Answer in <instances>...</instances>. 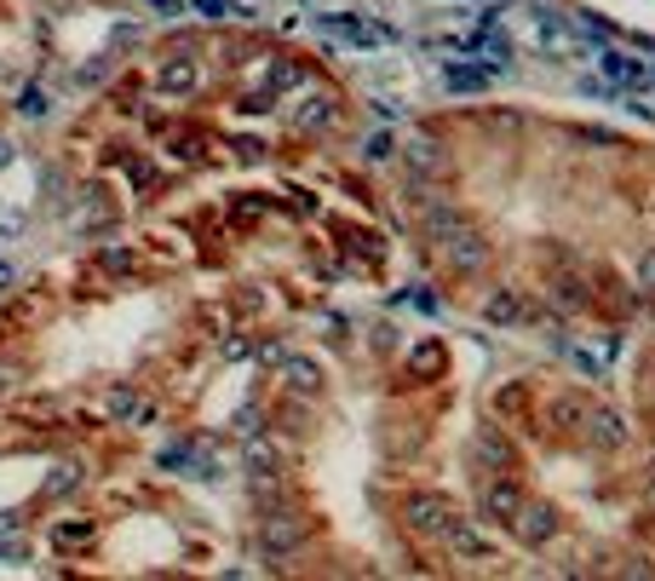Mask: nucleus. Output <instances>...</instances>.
Wrapping results in <instances>:
<instances>
[{
    "label": "nucleus",
    "mask_w": 655,
    "mask_h": 581,
    "mask_svg": "<svg viewBox=\"0 0 655 581\" xmlns=\"http://www.w3.org/2000/svg\"><path fill=\"white\" fill-rule=\"evenodd\" d=\"M460 524V512H455V500L448 495H432V490H420V495H408L403 500V530L415 535V541H432V547H443V535Z\"/></svg>",
    "instance_id": "nucleus-1"
},
{
    "label": "nucleus",
    "mask_w": 655,
    "mask_h": 581,
    "mask_svg": "<svg viewBox=\"0 0 655 581\" xmlns=\"http://www.w3.org/2000/svg\"><path fill=\"white\" fill-rule=\"evenodd\" d=\"M437 254H443V265L455 271V276H483V265L495 259V248H489V236L466 219L460 231H448V236H437Z\"/></svg>",
    "instance_id": "nucleus-2"
},
{
    "label": "nucleus",
    "mask_w": 655,
    "mask_h": 581,
    "mask_svg": "<svg viewBox=\"0 0 655 581\" xmlns=\"http://www.w3.org/2000/svg\"><path fill=\"white\" fill-rule=\"evenodd\" d=\"M305 518H299V507H288V500H282V507H271V512H259V553L264 558H294L299 547H305Z\"/></svg>",
    "instance_id": "nucleus-3"
},
{
    "label": "nucleus",
    "mask_w": 655,
    "mask_h": 581,
    "mask_svg": "<svg viewBox=\"0 0 655 581\" xmlns=\"http://www.w3.org/2000/svg\"><path fill=\"white\" fill-rule=\"evenodd\" d=\"M523 500H529V495H523L518 478H511V472H495V478H489V484L478 490V518H483L489 530H511V518H518Z\"/></svg>",
    "instance_id": "nucleus-4"
},
{
    "label": "nucleus",
    "mask_w": 655,
    "mask_h": 581,
    "mask_svg": "<svg viewBox=\"0 0 655 581\" xmlns=\"http://www.w3.org/2000/svg\"><path fill=\"white\" fill-rule=\"evenodd\" d=\"M443 547H448V558H460V565H495L500 558V547H495V535H489L483 518H460V524L443 535Z\"/></svg>",
    "instance_id": "nucleus-5"
},
{
    "label": "nucleus",
    "mask_w": 655,
    "mask_h": 581,
    "mask_svg": "<svg viewBox=\"0 0 655 581\" xmlns=\"http://www.w3.org/2000/svg\"><path fill=\"white\" fill-rule=\"evenodd\" d=\"M397 162L415 173V185H437V178H448V145H443V138H432V133H415L403 145Z\"/></svg>",
    "instance_id": "nucleus-6"
},
{
    "label": "nucleus",
    "mask_w": 655,
    "mask_h": 581,
    "mask_svg": "<svg viewBox=\"0 0 655 581\" xmlns=\"http://www.w3.org/2000/svg\"><path fill=\"white\" fill-rule=\"evenodd\" d=\"M511 530H518V541L523 547H546V541H558V530H564V512L552 507V500H523L518 507V518H511Z\"/></svg>",
    "instance_id": "nucleus-7"
},
{
    "label": "nucleus",
    "mask_w": 655,
    "mask_h": 581,
    "mask_svg": "<svg viewBox=\"0 0 655 581\" xmlns=\"http://www.w3.org/2000/svg\"><path fill=\"white\" fill-rule=\"evenodd\" d=\"M478 317H483L489 329H518V323H529L523 288H511V283H495V288H483V299H478Z\"/></svg>",
    "instance_id": "nucleus-8"
},
{
    "label": "nucleus",
    "mask_w": 655,
    "mask_h": 581,
    "mask_svg": "<svg viewBox=\"0 0 655 581\" xmlns=\"http://www.w3.org/2000/svg\"><path fill=\"white\" fill-rule=\"evenodd\" d=\"M472 449H478V460H483V472H518V444L506 437L500 420H483Z\"/></svg>",
    "instance_id": "nucleus-9"
},
{
    "label": "nucleus",
    "mask_w": 655,
    "mask_h": 581,
    "mask_svg": "<svg viewBox=\"0 0 655 581\" xmlns=\"http://www.w3.org/2000/svg\"><path fill=\"white\" fill-rule=\"evenodd\" d=\"M156 92L161 98L201 92V64H196V58H161V64H156Z\"/></svg>",
    "instance_id": "nucleus-10"
},
{
    "label": "nucleus",
    "mask_w": 655,
    "mask_h": 581,
    "mask_svg": "<svg viewBox=\"0 0 655 581\" xmlns=\"http://www.w3.org/2000/svg\"><path fill=\"white\" fill-rule=\"evenodd\" d=\"M586 444L598 455H616L627 444V420L616 409H586Z\"/></svg>",
    "instance_id": "nucleus-11"
},
{
    "label": "nucleus",
    "mask_w": 655,
    "mask_h": 581,
    "mask_svg": "<svg viewBox=\"0 0 655 581\" xmlns=\"http://www.w3.org/2000/svg\"><path fill=\"white\" fill-rule=\"evenodd\" d=\"M242 460H248V472H271V478H288V449H282L271 432H254V437H248V449H242Z\"/></svg>",
    "instance_id": "nucleus-12"
},
{
    "label": "nucleus",
    "mask_w": 655,
    "mask_h": 581,
    "mask_svg": "<svg viewBox=\"0 0 655 581\" xmlns=\"http://www.w3.org/2000/svg\"><path fill=\"white\" fill-rule=\"evenodd\" d=\"M276 380L288 392H299V397H322V363H317V357H282Z\"/></svg>",
    "instance_id": "nucleus-13"
},
{
    "label": "nucleus",
    "mask_w": 655,
    "mask_h": 581,
    "mask_svg": "<svg viewBox=\"0 0 655 581\" xmlns=\"http://www.w3.org/2000/svg\"><path fill=\"white\" fill-rule=\"evenodd\" d=\"M339 122V98L334 92H311L305 104H294V127L299 133H322V127H334Z\"/></svg>",
    "instance_id": "nucleus-14"
},
{
    "label": "nucleus",
    "mask_w": 655,
    "mask_h": 581,
    "mask_svg": "<svg viewBox=\"0 0 655 581\" xmlns=\"http://www.w3.org/2000/svg\"><path fill=\"white\" fill-rule=\"evenodd\" d=\"M92 541H98V518H64V524H52L58 553H87Z\"/></svg>",
    "instance_id": "nucleus-15"
},
{
    "label": "nucleus",
    "mask_w": 655,
    "mask_h": 581,
    "mask_svg": "<svg viewBox=\"0 0 655 581\" xmlns=\"http://www.w3.org/2000/svg\"><path fill=\"white\" fill-rule=\"evenodd\" d=\"M420 202H425V236H432V243L466 225V213H460L455 202H448V196H420Z\"/></svg>",
    "instance_id": "nucleus-16"
},
{
    "label": "nucleus",
    "mask_w": 655,
    "mask_h": 581,
    "mask_svg": "<svg viewBox=\"0 0 655 581\" xmlns=\"http://www.w3.org/2000/svg\"><path fill=\"white\" fill-rule=\"evenodd\" d=\"M598 70H604L616 87H644V64H639V58H627L621 47H604V52H598Z\"/></svg>",
    "instance_id": "nucleus-17"
},
{
    "label": "nucleus",
    "mask_w": 655,
    "mask_h": 581,
    "mask_svg": "<svg viewBox=\"0 0 655 581\" xmlns=\"http://www.w3.org/2000/svg\"><path fill=\"white\" fill-rule=\"evenodd\" d=\"M305 82H311V64H299V58H271V70H264V87H271L276 98L305 87Z\"/></svg>",
    "instance_id": "nucleus-18"
},
{
    "label": "nucleus",
    "mask_w": 655,
    "mask_h": 581,
    "mask_svg": "<svg viewBox=\"0 0 655 581\" xmlns=\"http://www.w3.org/2000/svg\"><path fill=\"white\" fill-rule=\"evenodd\" d=\"M448 369V351H443V339H420L415 351H408V374L415 380H437Z\"/></svg>",
    "instance_id": "nucleus-19"
},
{
    "label": "nucleus",
    "mask_w": 655,
    "mask_h": 581,
    "mask_svg": "<svg viewBox=\"0 0 655 581\" xmlns=\"http://www.w3.org/2000/svg\"><path fill=\"white\" fill-rule=\"evenodd\" d=\"M489 82H495V70H489V64H443V87L448 92H483Z\"/></svg>",
    "instance_id": "nucleus-20"
},
{
    "label": "nucleus",
    "mask_w": 655,
    "mask_h": 581,
    "mask_svg": "<svg viewBox=\"0 0 655 581\" xmlns=\"http://www.w3.org/2000/svg\"><path fill=\"white\" fill-rule=\"evenodd\" d=\"M248 500L259 512H271V507L288 500V490H282V478H271V472H248Z\"/></svg>",
    "instance_id": "nucleus-21"
},
{
    "label": "nucleus",
    "mask_w": 655,
    "mask_h": 581,
    "mask_svg": "<svg viewBox=\"0 0 655 581\" xmlns=\"http://www.w3.org/2000/svg\"><path fill=\"white\" fill-rule=\"evenodd\" d=\"M403 156V138L397 133H368V145H362V162L368 168H392Z\"/></svg>",
    "instance_id": "nucleus-22"
},
{
    "label": "nucleus",
    "mask_w": 655,
    "mask_h": 581,
    "mask_svg": "<svg viewBox=\"0 0 655 581\" xmlns=\"http://www.w3.org/2000/svg\"><path fill=\"white\" fill-rule=\"evenodd\" d=\"M529 404V380H511V386L495 392V415H518Z\"/></svg>",
    "instance_id": "nucleus-23"
},
{
    "label": "nucleus",
    "mask_w": 655,
    "mask_h": 581,
    "mask_svg": "<svg viewBox=\"0 0 655 581\" xmlns=\"http://www.w3.org/2000/svg\"><path fill=\"white\" fill-rule=\"evenodd\" d=\"M552 299H558V306L569 311V306H586V288H581V276H558V283H552Z\"/></svg>",
    "instance_id": "nucleus-24"
},
{
    "label": "nucleus",
    "mask_w": 655,
    "mask_h": 581,
    "mask_svg": "<svg viewBox=\"0 0 655 581\" xmlns=\"http://www.w3.org/2000/svg\"><path fill=\"white\" fill-rule=\"evenodd\" d=\"M64 490H81V460H70V467H52L47 495H64Z\"/></svg>",
    "instance_id": "nucleus-25"
},
{
    "label": "nucleus",
    "mask_w": 655,
    "mask_h": 581,
    "mask_svg": "<svg viewBox=\"0 0 655 581\" xmlns=\"http://www.w3.org/2000/svg\"><path fill=\"white\" fill-rule=\"evenodd\" d=\"M190 12H201L208 24H219V17H231L236 7H231V0H190Z\"/></svg>",
    "instance_id": "nucleus-26"
},
{
    "label": "nucleus",
    "mask_w": 655,
    "mask_h": 581,
    "mask_svg": "<svg viewBox=\"0 0 655 581\" xmlns=\"http://www.w3.org/2000/svg\"><path fill=\"white\" fill-rule=\"evenodd\" d=\"M17 115H29V122H35V115H47V92H40V87H29L24 98H17Z\"/></svg>",
    "instance_id": "nucleus-27"
},
{
    "label": "nucleus",
    "mask_w": 655,
    "mask_h": 581,
    "mask_svg": "<svg viewBox=\"0 0 655 581\" xmlns=\"http://www.w3.org/2000/svg\"><path fill=\"white\" fill-rule=\"evenodd\" d=\"M264 420H271L264 409H242V415H236V432H242V437H254V432H264Z\"/></svg>",
    "instance_id": "nucleus-28"
},
{
    "label": "nucleus",
    "mask_w": 655,
    "mask_h": 581,
    "mask_svg": "<svg viewBox=\"0 0 655 581\" xmlns=\"http://www.w3.org/2000/svg\"><path fill=\"white\" fill-rule=\"evenodd\" d=\"M184 455H190V444H168V449H156V467H173V472H184Z\"/></svg>",
    "instance_id": "nucleus-29"
},
{
    "label": "nucleus",
    "mask_w": 655,
    "mask_h": 581,
    "mask_svg": "<svg viewBox=\"0 0 655 581\" xmlns=\"http://www.w3.org/2000/svg\"><path fill=\"white\" fill-rule=\"evenodd\" d=\"M219 351L231 357V363H242V357H254V346H248L242 334H224V339H219Z\"/></svg>",
    "instance_id": "nucleus-30"
},
{
    "label": "nucleus",
    "mask_w": 655,
    "mask_h": 581,
    "mask_svg": "<svg viewBox=\"0 0 655 581\" xmlns=\"http://www.w3.org/2000/svg\"><path fill=\"white\" fill-rule=\"evenodd\" d=\"M98 265H104V271H133V254L127 248H104V254H98Z\"/></svg>",
    "instance_id": "nucleus-31"
},
{
    "label": "nucleus",
    "mask_w": 655,
    "mask_h": 581,
    "mask_svg": "<svg viewBox=\"0 0 655 581\" xmlns=\"http://www.w3.org/2000/svg\"><path fill=\"white\" fill-rule=\"evenodd\" d=\"M639 288H644V294H655V248L639 259Z\"/></svg>",
    "instance_id": "nucleus-32"
},
{
    "label": "nucleus",
    "mask_w": 655,
    "mask_h": 581,
    "mask_svg": "<svg viewBox=\"0 0 655 581\" xmlns=\"http://www.w3.org/2000/svg\"><path fill=\"white\" fill-rule=\"evenodd\" d=\"M254 357H259V363H282V357H288V346H282V339H264Z\"/></svg>",
    "instance_id": "nucleus-33"
},
{
    "label": "nucleus",
    "mask_w": 655,
    "mask_h": 581,
    "mask_svg": "<svg viewBox=\"0 0 655 581\" xmlns=\"http://www.w3.org/2000/svg\"><path fill=\"white\" fill-rule=\"evenodd\" d=\"M17 530H24V518H17V512H0V535H17Z\"/></svg>",
    "instance_id": "nucleus-34"
},
{
    "label": "nucleus",
    "mask_w": 655,
    "mask_h": 581,
    "mask_svg": "<svg viewBox=\"0 0 655 581\" xmlns=\"http://www.w3.org/2000/svg\"><path fill=\"white\" fill-rule=\"evenodd\" d=\"M145 7H156L161 17H173V12H184V0H145Z\"/></svg>",
    "instance_id": "nucleus-35"
},
{
    "label": "nucleus",
    "mask_w": 655,
    "mask_h": 581,
    "mask_svg": "<svg viewBox=\"0 0 655 581\" xmlns=\"http://www.w3.org/2000/svg\"><path fill=\"white\" fill-rule=\"evenodd\" d=\"M7 392H12V380H7V374H0V404H7Z\"/></svg>",
    "instance_id": "nucleus-36"
},
{
    "label": "nucleus",
    "mask_w": 655,
    "mask_h": 581,
    "mask_svg": "<svg viewBox=\"0 0 655 581\" xmlns=\"http://www.w3.org/2000/svg\"><path fill=\"white\" fill-rule=\"evenodd\" d=\"M644 490H650V500H655V478H650V484H644Z\"/></svg>",
    "instance_id": "nucleus-37"
},
{
    "label": "nucleus",
    "mask_w": 655,
    "mask_h": 581,
    "mask_svg": "<svg viewBox=\"0 0 655 581\" xmlns=\"http://www.w3.org/2000/svg\"><path fill=\"white\" fill-rule=\"evenodd\" d=\"M0 162H7V145H0Z\"/></svg>",
    "instance_id": "nucleus-38"
}]
</instances>
